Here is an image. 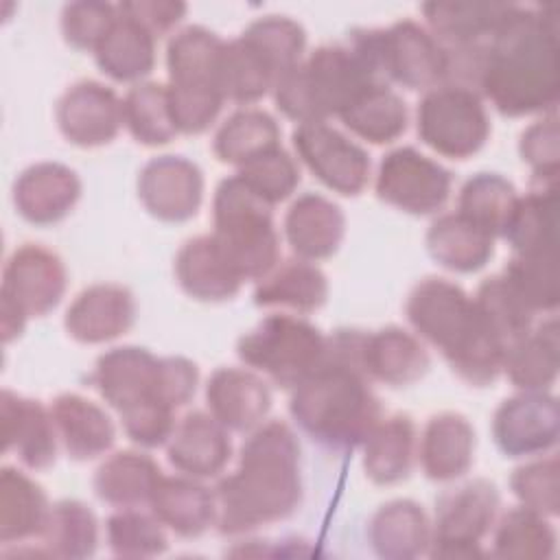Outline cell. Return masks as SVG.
Instances as JSON below:
<instances>
[{"label": "cell", "mask_w": 560, "mask_h": 560, "mask_svg": "<svg viewBox=\"0 0 560 560\" xmlns=\"http://www.w3.org/2000/svg\"><path fill=\"white\" fill-rule=\"evenodd\" d=\"M405 315L420 339L442 352L451 370L475 387H486L503 372V346L481 324L472 298L455 282L429 276L405 304Z\"/></svg>", "instance_id": "obj_3"}, {"label": "cell", "mask_w": 560, "mask_h": 560, "mask_svg": "<svg viewBox=\"0 0 560 560\" xmlns=\"http://www.w3.org/2000/svg\"><path fill=\"white\" fill-rule=\"evenodd\" d=\"M420 140L451 160H466L490 138V118L477 92L457 85H435L424 92L416 112Z\"/></svg>", "instance_id": "obj_9"}, {"label": "cell", "mask_w": 560, "mask_h": 560, "mask_svg": "<svg viewBox=\"0 0 560 560\" xmlns=\"http://www.w3.org/2000/svg\"><path fill=\"white\" fill-rule=\"evenodd\" d=\"M494 236L475 225L464 214L446 212L438 217L424 236L429 256L444 269L455 273H472L483 269L494 256Z\"/></svg>", "instance_id": "obj_32"}, {"label": "cell", "mask_w": 560, "mask_h": 560, "mask_svg": "<svg viewBox=\"0 0 560 560\" xmlns=\"http://www.w3.org/2000/svg\"><path fill=\"white\" fill-rule=\"evenodd\" d=\"M289 413L319 446L346 453L365 442L383 418L372 381L357 368L324 361V365L291 389Z\"/></svg>", "instance_id": "obj_4"}, {"label": "cell", "mask_w": 560, "mask_h": 560, "mask_svg": "<svg viewBox=\"0 0 560 560\" xmlns=\"http://www.w3.org/2000/svg\"><path fill=\"white\" fill-rule=\"evenodd\" d=\"M175 280L188 298L199 302L232 300L245 282L212 234L192 236L179 247Z\"/></svg>", "instance_id": "obj_23"}, {"label": "cell", "mask_w": 560, "mask_h": 560, "mask_svg": "<svg viewBox=\"0 0 560 560\" xmlns=\"http://www.w3.org/2000/svg\"><path fill=\"white\" fill-rule=\"evenodd\" d=\"M236 175L269 206L289 199L302 179L298 162L280 144L245 162Z\"/></svg>", "instance_id": "obj_51"}, {"label": "cell", "mask_w": 560, "mask_h": 560, "mask_svg": "<svg viewBox=\"0 0 560 560\" xmlns=\"http://www.w3.org/2000/svg\"><path fill=\"white\" fill-rule=\"evenodd\" d=\"M479 94L508 118L553 112L560 96L556 7L512 4L486 46Z\"/></svg>", "instance_id": "obj_1"}, {"label": "cell", "mask_w": 560, "mask_h": 560, "mask_svg": "<svg viewBox=\"0 0 560 560\" xmlns=\"http://www.w3.org/2000/svg\"><path fill=\"white\" fill-rule=\"evenodd\" d=\"M48 514L44 488L26 472L4 466L0 470V542L13 545L42 536Z\"/></svg>", "instance_id": "obj_37"}, {"label": "cell", "mask_w": 560, "mask_h": 560, "mask_svg": "<svg viewBox=\"0 0 560 560\" xmlns=\"http://www.w3.org/2000/svg\"><path fill=\"white\" fill-rule=\"evenodd\" d=\"M503 276L534 313H553L560 300L558 252L514 254Z\"/></svg>", "instance_id": "obj_49"}, {"label": "cell", "mask_w": 560, "mask_h": 560, "mask_svg": "<svg viewBox=\"0 0 560 560\" xmlns=\"http://www.w3.org/2000/svg\"><path fill=\"white\" fill-rule=\"evenodd\" d=\"M55 120L61 136L77 147L94 149L109 144L122 122V98L101 81L72 83L57 101Z\"/></svg>", "instance_id": "obj_16"}, {"label": "cell", "mask_w": 560, "mask_h": 560, "mask_svg": "<svg viewBox=\"0 0 560 560\" xmlns=\"http://www.w3.org/2000/svg\"><path fill=\"white\" fill-rule=\"evenodd\" d=\"M160 385L164 402L179 411L197 392L199 368L186 357H160Z\"/></svg>", "instance_id": "obj_56"}, {"label": "cell", "mask_w": 560, "mask_h": 560, "mask_svg": "<svg viewBox=\"0 0 560 560\" xmlns=\"http://www.w3.org/2000/svg\"><path fill=\"white\" fill-rule=\"evenodd\" d=\"M300 162L332 192L357 197L370 179V155L328 122H302L291 133Z\"/></svg>", "instance_id": "obj_12"}, {"label": "cell", "mask_w": 560, "mask_h": 560, "mask_svg": "<svg viewBox=\"0 0 560 560\" xmlns=\"http://www.w3.org/2000/svg\"><path fill=\"white\" fill-rule=\"evenodd\" d=\"M81 197L79 175L61 162H37L13 182L18 214L39 228L63 221Z\"/></svg>", "instance_id": "obj_19"}, {"label": "cell", "mask_w": 560, "mask_h": 560, "mask_svg": "<svg viewBox=\"0 0 560 560\" xmlns=\"http://www.w3.org/2000/svg\"><path fill=\"white\" fill-rule=\"evenodd\" d=\"M518 153L529 166L538 186H556L560 166V129L558 118L542 116L532 122L518 140Z\"/></svg>", "instance_id": "obj_53"}, {"label": "cell", "mask_w": 560, "mask_h": 560, "mask_svg": "<svg viewBox=\"0 0 560 560\" xmlns=\"http://www.w3.org/2000/svg\"><path fill=\"white\" fill-rule=\"evenodd\" d=\"M510 488L523 508L542 516L560 512V462L558 457H540L514 468Z\"/></svg>", "instance_id": "obj_52"}, {"label": "cell", "mask_w": 560, "mask_h": 560, "mask_svg": "<svg viewBox=\"0 0 560 560\" xmlns=\"http://www.w3.org/2000/svg\"><path fill=\"white\" fill-rule=\"evenodd\" d=\"M341 122L370 144H389L398 140L409 125V109L400 94L387 83L365 88L343 112Z\"/></svg>", "instance_id": "obj_40"}, {"label": "cell", "mask_w": 560, "mask_h": 560, "mask_svg": "<svg viewBox=\"0 0 560 560\" xmlns=\"http://www.w3.org/2000/svg\"><path fill=\"white\" fill-rule=\"evenodd\" d=\"M431 365V357L418 335L398 326L363 335L361 368L372 383L407 387L420 381Z\"/></svg>", "instance_id": "obj_25"}, {"label": "cell", "mask_w": 560, "mask_h": 560, "mask_svg": "<svg viewBox=\"0 0 560 560\" xmlns=\"http://www.w3.org/2000/svg\"><path fill=\"white\" fill-rule=\"evenodd\" d=\"M118 7V4H116ZM103 74L122 83H140L155 66V37L118 11L116 22L94 50Z\"/></svg>", "instance_id": "obj_39"}, {"label": "cell", "mask_w": 560, "mask_h": 560, "mask_svg": "<svg viewBox=\"0 0 560 560\" xmlns=\"http://www.w3.org/2000/svg\"><path fill=\"white\" fill-rule=\"evenodd\" d=\"M278 144L280 127L276 118L265 109L245 107L236 109L219 125L212 138V153L219 162L241 168L245 162Z\"/></svg>", "instance_id": "obj_41"}, {"label": "cell", "mask_w": 560, "mask_h": 560, "mask_svg": "<svg viewBox=\"0 0 560 560\" xmlns=\"http://www.w3.org/2000/svg\"><path fill=\"white\" fill-rule=\"evenodd\" d=\"M136 322V298L118 282L85 287L68 306L63 326L79 343H107L122 337Z\"/></svg>", "instance_id": "obj_18"}, {"label": "cell", "mask_w": 560, "mask_h": 560, "mask_svg": "<svg viewBox=\"0 0 560 560\" xmlns=\"http://www.w3.org/2000/svg\"><path fill=\"white\" fill-rule=\"evenodd\" d=\"M556 529L547 516L529 508L508 510L494 529L492 536V556L497 558H551L556 553Z\"/></svg>", "instance_id": "obj_47"}, {"label": "cell", "mask_w": 560, "mask_h": 560, "mask_svg": "<svg viewBox=\"0 0 560 560\" xmlns=\"http://www.w3.org/2000/svg\"><path fill=\"white\" fill-rule=\"evenodd\" d=\"M381 83L348 44H324L273 85L278 109L302 122H326L370 85Z\"/></svg>", "instance_id": "obj_5"}, {"label": "cell", "mask_w": 560, "mask_h": 560, "mask_svg": "<svg viewBox=\"0 0 560 560\" xmlns=\"http://www.w3.org/2000/svg\"><path fill=\"white\" fill-rule=\"evenodd\" d=\"M499 490L488 479H472L438 497L427 556L466 560L483 556L481 540L499 514Z\"/></svg>", "instance_id": "obj_10"}, {"label": "cell", "mask_w": 560, "mask_h": 560, "mask_svg": "<svg viewBox=\"0 0 560 560\" xmlns=\"http://www.w3.org/2000/svg\"><path fill=\"white\" fill-rule=\"evenodd\" d=\"M516 199L518 195L510 179L499 173H477L462 184L457 195V212L499 238Z\"/></svg>", "instance_id": "obj_46"}, {"label": "cell", "mask_w": 560, "mask_h": 560, "mask_svg": "<svg viewBox=\"0 0 560 560\" xmlns=\"http://www.w3.org/2000/svg\"><path fill=\"white\" fill-rule=\"evenodd\" d=\"M4 453H15L31 470H46L57 459V429L39 400L4 389L0 396Z\"/></svg>", "instance_id": "obj_20"}, {"label": "cell", "mask_w": 560, "mask_h": 560, "mask_svg": "<svg viewBox=\"0 0 560 560\" xmlns=\"http://www.w3.org/2000/svg\"><path fill=\"white\" fill-rule=\"evenodd\" d=\"M512 2L433 0L422 4L429 33L446 48L483 44L499 28Z\"/></svg>", "instance_id": "obj_31"}, {"label": "cell", "mask_w": 560, "mask_h": 560, "mask_svg": "<svg viewBox=\"0 0 560 560\" xmlns=\"http://www.w3.org/2000/svg\"><path fill=\"white\" fill-rule=\"evenodd\" d=\"M365 68L383 83L407 90H431L442 85L446 50L413 20L394 22L387 28H354L346 42Z\"/></svg>", "instance_id": "obj_7"}, {"label": "cell", "mask_w": 560, "mask_h": 560, "mask_svg": "<svg viewBox=\"0 0 560 560\" xmlns=\"http://www.w3.org/2000/svg\"><path fill=\"white\" fill-rule=\"evenodd\" d=\"M118 18V7L109 2H68L61 11V35L77 50H96Z\"/></svg>", "instance_id": "obj_54"}, {"label": "cell", "mask_w": 560, "mask_h": 560, "mask_svg": "<svg viewBox=\"0 0 560 560\" xmlns=\"http://www.w3.org/2000/svg\"><path fill=\"white\" fill-rule=\"evenodd\" d=\"M560 435L558 398L549 392H521L505 398L492 418V438L505 457L551 451Z\"/></svg>", "instance_id": "obj_14"}, {"label": "cell", "mask_w": 560, "mask_h": 560, "mask_svg": "<svg viewBox=\"0 0 560 560\" xmlns=\"http://www.w3.org/2000/svg\"><path fill=\"white\" fill-rule=\"evenodd\" d=\"M328 278L311 260L291 258L278 262L256 282L254 304L262 308H291L313 313L326 304Z\"/></svg>", "instance_id": "obj_34"}, {"label": "cell", "mask_w": 560, "mask_h": 560, "mask_svg": "<svg viewBox=\"0 0 560 560\" xmlns=\"http://www.w3.org/2000/svg\"><path fill=\"white\" fill-rule=\"evenodd\" d=\"M238 175L219 182L212 199V236L243 280H260L280 262V236L273 214Z\"/></svg>", "instance_id": "obj_6"}, {"label": "cell", "mask_w": 560, "mask_h": 560, "mask_svg": "<svg viewBox=\"0 0 560 560\" xmlns=\"http://www.w3.org/2000/svg\"><path fill=\"white\" fill-rule=\"evenodd\" d=\"M39 538L46 556L90 558L98 547V521L85 503L63 499L50 505V514Z\"/></svg>", "instance_id": "obj_45"}, {"label": "cell", "mask_w": 560, "mask_h": 560, "mask_svg": "<svg viewBox=\"0 0 560 560\" xmlns=\"http://www.w3.org/2000/svg\"><path fill=\"white\" fill-rule=\"evenodd\" d=\"M206 405L228 431L247 433L267 418L271 392L267 381L254 370L219 368L208 378Z\"/></svg>", "instance_id": "obj_22"}, {"label": "cell", "mask_w": 560, "mask_h": 560, "mask_svg": "<svg viewBox=\"0 0 560 560\" xmlns=\"http://www.w3.org/2000/svg\"><path fill=\"white\" fill-rule=\"evenodd\" d=\"M138 197L151 217L184 223L201 208L203 173L182 155L151 158L138 173Z\"/></svg>", "instance_id": "obj_17"}, {"label": "cell", "mask_w": 560, "mask_h": 560, "mask_svg": "<svg viewBox=\"0 0 560 560\" xmlns=\"http://www.w3.org/2000/svg\"><path fill=\"white\" fill-rule=\"evenodd\" d=\"M514 254L558 252V190L536 186L516 199L501 232Z\"/></svg>", "instance_id": "obj_38"}, {"label": "cell", "mask_w": 560, "mask_h": 560, "mask_svg": "<svg viewBox=\"0 0 560 560\" xmlns=\"http://www.w3.org/2000/svg\"><path fill=\"white\" fill-rule=\"evenodd\" d=\"M166 457L186 477H217L232 457L230 431L210 411H188L166 442Z\"/></svg>", "instance_id": "obj_21"}, {"label": "cell", "mask_w": 560, "mask_h": 560, "mask_svg": "<svg viewBox=\"0 0 560 560\" xmlns=\"http://www.w3.org/2000/svg\"><path fill=\"white\" fill-rule=\"evenodd\" d=\"M238 359L282 389H295L326 361V335L300 315L271 313L236 343Z\"/></svg>", "instance_id": "obj_8"}, {"label": "cell", "mask_w": 560, "mask_h": 560, "mask_svg": "<svg viewBox=\"0 0 560 560\" xmlns=\"http://www.w3.org/2000/svg\"><path fill=\"white\" fill-rule=\"evenodd\" d=\"M122 122L131 138L144 147L168 144L177 136L168 88L155 81L136 83L122 98Z\"/></svg>", "instance_id": "obj_44"}, {"label": "cell", "mask_w": 560, "mask_h": 560, "mask_svg": "<svg viewBox=\"0 0 560 560\" xmlns=\"http://www.w3.org/2000/svg\"><path fill=\"white\" fill-rule=\"evenodd\" d=\"M149 508L153 516L182 538H199L217 525V494L192 477H162Z\"/></svg>", "instance_id": "obj_29"}, {"label": "cell", "mask_w": 560, "mask_h": 560, "mask_svg": "<svg viewBox=\"0 0 560 560\" xmlns=\"http://www.w3.org/2000/svg\"><path fill=\"white\" fill-rule=\"evenodd\" d=\"M374 188L387 206L424 217L444 208L451 197L453 175L418 149L398 147L381 160Z\"/></svg>", "instance_id": "obj_11"}, {"label": "cell", "mask_w": 560, "mask_h": 560, "mask_svg": "<svg viewBox=\"0 0 560 560\" xmlns=\"http://www.w3.org/2000/svg\"><path fill=\"white\" fill-rule=\"evenodd\" d=\"M217 529L249 534L284 521L302 503L300 442L287 422H262L243 442L238 466L217 488Z\"/></svg>", "instance_id": "obj_2"}, {"label": "cell", "mask_w": 560, "mask_h": 560, "mask_svg": "<svg viewBox=\"0 0 560 560\" xmlns=\"http://www.w3.org/2000/svg\"><path fill=\"white\" fill-rule=\"evenodd\" d=\"M477 315L486 330L508 350L534 326V311L503 273L486 278L472 295Z\"/></svg>", "instance_id": "obj_42"}, {"label": "cell", "mask_w": 560, "mask_h": 560, "mask_svg": "<svg viewBox=\"0 0 560 560\" xmlns=\"http://www.w3.org/2000/svg\"><path fill=\"white\" fill-rule=\"evenodd\" d=\"M118 11L144 26L155 39L171 33L186 15L188 7L179 0H131L120 2Z\"/></svg>", "instance_id": "obj_55"}, {"label": "cell", "mask_w": 560, "mask_h": 560, "mask_svg": "<svg viewBox=\"0 0 560 560\" xmlns=\"http://www.w3.org/2000/svg\"><path fill=\"white\" fill-rule=\"evenodd\" d=\"M422 472L431 481H455L475 462V429L455 411H442L427 420L418 446Z\"/></svg>", "instance_id": "obj_27"}, {"label": "cell", "mask_w": 560, "mask_h": 560, "mask_svg": "<svg viewBox=\"0 0 560 560\" xmlns=\"http://www.w3.org/2000/svg\"><path fill=\"white\" fill-rule=\"evenodd\" d=\"M560 368V339L556 317L532 326L527 335L514 341L503 357V372L521 392H547Z\"/></svg>", "instance_id": "obj_35"}, {"label": "cell", "mask_w": 560, "mask_h": 560, "mask_svg": "<svg viewBox=\"0 0 560 560\" xmlns=\"http://www.w3.org/2000/svg\"><path fill=\"white\" fill-rule=\"evenodd\" d=\"M225 42L206 26L179 28L166 46L168 88L190 94H219V70Z\"/></svg>", "instance_id": "obj_24"}, {"label": "cell", "mask_w": 560, "mask_h": 560, "mask_svg": "<svg viewBox=\"0 0 560 560\" xmlns=\"http://www.w3.org/2000/svg\"><path fill=\"white\" fill-rule=\"evenodd\" d=\"M276 81L278 77L271 66L243 35L225 42L219 70V85L225 101L252 105L269 94Z\"/></svg>", "instance_id": "obj_43"}, {"label": "cell", "mask_w": 560, "mask_h": 560, "mask_svg": "<svg viewBox=\"0 0 560 560\" xmlns=\"http://www.w3.org/2000/svg\"><path fill=\"white\" fill-rule=\"evenodd\" d=\"M59 442L70 459L90 462L116 442V427L103 407L81 394H61L50 405Z\"/></svg>", "instance_id": "obj_28"}, {"label": "cell", "mask_w": 560, "mask_h": 560, "mask_svg": "<svg viewBox=\"0 0 560 560\" xmlns=\"http://www.w3.org/2000/svg\"><path fill=\"white\" fill-rule=\"evenodd\" d=\"M66 287L68 271L59 254L39 243H24L4 262L0 298L31 319L55 311Z\"/></svg>", "instance_id": "obj_13"}, {"label": "cell", "mask_w": 560, "mask_h": 560, "mask_svg": "<svg viewBox=\"0 0 560 560\" xmlns=\"http://www.w3.org/2000/svg\"><path fill=\"white\" fill-rule=\"evenodd\" d=\"M368 538L376 556L385 560H411L429 551L431 523L420 503L394 499L372 514Z\"/></svg>", "instance_id": "obj_30"}, {"label": "cell", "mask_w": 560, "mask_h": 560, "mask_svg": "<svg viewBox=\"0 0 560 560\" xmlns=\"http://www.w3.org/2000/svg\"><path fill=\"white\" fill-rule=\"evenodd\" d=\"M241 35L265 57L278 79L302 61L306 48L304 26L287 15L258 18Z\"/></svg>", "instance_id": "obj_48"}, {"label": "cell", "mask_w": 560, "mask_h": 560, "mask_svg": "<svg viewBox=\"0 0 560 560\" xmlns=\"http://www.w3.org/2000/svg\"><path fill=\"white\" fill-rule=\"evenodd\" d=\"M92 383L118 416L151 402L166 405L160 385V357L140 346H118L103 352L96 359Z\"/></svg>", "instance_id": "obj_15"}, {"label": "cell", "mask_w": 560, "mask_h": 560, "mask_svg": "<svg viewBox=\"0 0 560 560\" xmlns=\"http://www.w3.org/2000/svg\"><path fill=\"white\" fill-rule=\"evenodd\" d=\"M162 477L158 462L147 453L118 451L96 468L92 486L103 503L122 510L149 505Z\"/></svg>", "instance_id": "obj_36"}, {"label": "cell", "mask_w": 560, "mask_h": 560, "mask_svg": "<svg viewBox=\"0 0 560 560\" xmlns=\"http://www.w3.org/2000/svg\"><path fill=\"white\" fill-rule=\"evenodd\" d=\"M416 424L407 413L381 418L361 444L365 477L376 486L405 481L416 462Z\"/></svg>", "instance_id": "obj_33"}, {"label": "cell", "mask_w": 560, "mask_h": 560, "mask_svg": "<svg viewBox=\"0 0 560 560\" xmlns=\"http://www.w3.org/2000/svg\"><path fill=\"white\" fill-rule=\"evenodd\" d=\"M107 547L118 558H155L168 549L164 525L136 508H122L105 525Z\"/></svg>", "instance_id": "obj_50"}, {"label": "cell", "mask_w": 560, "mask_h": 560, "mask_svg": "<svg viewBox=\"0 0 560 560\" xmlns=\"http://www.w3.org/2000/svg\"><path fill=\"white\" fill-rule=\"evenodd\" d=\"M346 236L343 210L324 195H300L284 214V238L298 258L317 262L337 254Z\"/></svg>", "instance_id": "obj_26"}]
</instances>
